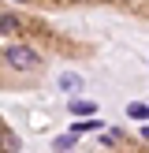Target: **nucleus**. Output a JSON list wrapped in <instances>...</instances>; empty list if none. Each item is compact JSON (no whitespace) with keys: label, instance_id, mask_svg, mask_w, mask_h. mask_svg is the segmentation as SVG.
I'll use <instances>...</instances> for the list:
<instances>
[{"label":"nucleus","instance_id":"nucleus-2","mask_svg":"<svg viewBox=\"0 0 149 153\" xmlns=\"http://www.w3.org/2000/svg\"><path fill=\"white\" fill-rule=\"evenodd\" d=\"M74 142H78V134L67 131V134H60V138L52 142V149H56V153H71V149H74Z\"/></svg>","mask_w":149,"mask_h":153},{"label":"nucleus","instance_id":"nucleus-3","mask_svg":"<svg viewBox=\"0 0 149 153\" xmlns=\"http://www.w3.org/2000/svg\"><path fill=\"white\" fill-rule=\"evenodd\" d=\"M0 138H4V146H0L4 153H19V146H22V142H19V134H15L11 127H4V134H0Z\"/></svg>","mask_w":149,"mask_h":153},{"label":"nucleus","instance_id":"nucleus-5","mask_svg":"<svg viewBox=\"0 0 149 153\" xmlns=\"http://www.w3.org/2000/svg\"><path fill=\"white\" fill-rule=\"evenodd\" d=\"M127 116H131V120H149V105L131 101V105H127Z\"/></svg>","mask_w":149,"mask_h":153},{"label":"nucleus","instance_id":"nucleus-7","mask_svg":"<svg viewBox=\"0 0 149 153\" xmlns=\"http://www.w3.org/2000/svg\"><path fill=\"white\" fill-rule=\"evenodd\" d=\"M15 26H19V19H15V15H11V11H4V19H0V30H4V37H7V34H11V30H15Z\"/></svg>","mask_w":149,"mask_h":153},{"label":"nucleus","instance_id":"nucleus-8","mask_svg":"<svg viewBox=\"0 0 149 153\" xmlns=\"http://www.w3.org/2000/svg\"><path fill=\"white\" fill-rule=\"evenodd\" d=\"M15 4H22V0H15Z\"/></svg>","mask_w":149,"mask_h":153},{"label":"nucleus","instance_id":"nucleus-4","mask_svg":"<svg viewBox=\"0 0 149 153\" xmlns=\"http://www.w3.org/2000/svg\"><path fill=\"white\" fill-rule=\"evenodd\" d=\"M71 112H74V116H82V120H89V116L97 112V105H93V101H71Z\"/></svg>","mask_w":149,"mask_h":153},{"label":"nucleus","instance_id":"nucleus-6","mask_svg":"<svg viewBox=\"0 0 149 153\" xmlns=\"http://www.w3.org/2000/svg\"><path fill=\"white\" fill-rule=\"evenodd\" d=\"M78 86H82L78 75H60V90H67V94H71V90H78Z\"/></svg>","mask_w":149,"mask_h":153},{"label":"nucleus","instance_id":"nucleus-1","mask_svg":"<svg viewBox=\"0 0 149 153\" xmlns=\"http://www.w3.org/2000/svg\"><path fill=\"white\" fill-rule=\"evenodd\" d=\"M4 64L15 67V71H34V67L41 64V56H37L30 45H11V41H7L4 45Z\"/></svg>","mask_w":149,"mask_h":153}]
</instances>
